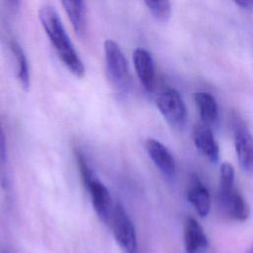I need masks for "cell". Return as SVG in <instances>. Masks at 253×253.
<instances>
[{
    "label": "cell",
    "instance_id": "6da1fadb",
    "mask_svg": "<svg viewBox=\"0 0 253 253\" xmlns=\"http://www.w3.org/2000/svg\"><path fill=\"white\" fill-rule=\"evenodd\" d=\"M39 19L63 65L74 76L82 77L85 73L84 64L66 34L55 9L51 6L42 7L39 11Z\"/></svg>",
    "mask_w": 253,
    "mask_h": 253
},
{
    "label": "cell",
    "instance_id": "7a4b0ae2",
    "mask_svg": "<svg viewBox=\"0 0 253 253\" xmlns=\"http://www.w3.org/2000/svg\"><path fill=\"white\" fill-rule=\"evenodd\" d=\"M104 51L107 75L111 84L120 92L128 91L131 76L127 60L120 45L113 40H107L104 42Z\"/></svg>",
    "mask_w": 253,
    "mask_h": 253
},
{
    "label": "cell",
    "instance_id": "3957f363",
    "mask_svg": "<svg viewBox=\"0 0 253 253\" xmlns=\"http://www.w3.org/2000/svg\"><path fill=\"white\" fill-rule=\"evenodd\" d=\"M108 225L111 227L117 243L126 253H136L135 229L130 217L121 204H115Z\"/></svg>",
    "mask_w": 253,
    "mask_h": 253
},
{
    "label": "cell",
    "instance_id": "277c9868",
    "mask_svg": "<svg viewBox=\"0 0 253 253\" xmlns=\"http://www.w3.org/2000/svg\"><path fill=\"white\" fill-rule=\"evenodd\" d=\"M164 119L174 127H181L187 121V108L180 93L171 87L161 90L155 99Z\"/></svg>",
    "mask_w": 253,
    "mask_h": 253
},
{
    "label": "cell",
    "instance_id": "5b68a950",
    "mask_svg": "<svg viewBox=\"0 0 253 253\" xmlns=\"http://www.w3.org/2000/svg\"><path fill=\"white\" fill-rule=\"evenodd\" d=\"M218 203L223 213L231 219L244 221L249 217V207L234 186L219 188Z\"/></svg>",
    "mask_w": 253,
    "mask_h": 253
},
{
    "label": "cell",
    "instance_id": "8992f818",
    "mask_svg": "<svg viewBox=\"0 0 253 253\" xmlns=\"http://www.w3.org/2000/svg\"><path fill=\"white\" fill-rule=\"evenodd\" d=\"M84 186L90 195L93 209L98 217L104 223L108 224L115 207L109 190L100 180L96 178V176L86 182Z\"/></svg>",
    "mask_w": 253,
    "mask_h": 253
},
{
    "label": "cell",
    "instance_id": "52a82bcc",
    "mask_svg": "<svg viewBox=\"0 0 253 253\" xmlns=\"http://www.w3.org/2000/svg\"><path fill=\"white\" fill-rule=\"evenodd\" d=\"M145 149L153 163L164 175L172 177L175 174V159L163 143L154 138H148L145 140Z\"/></svg>",
    "mask_w": 253,
    "mask_h": 253
},
{
    "label": "cell",
    "instance_id": "ba28073f",
    "mask_svg": "<svg viewBox=\"0 0 253 253\" xmlns=\"http://www.w3.org/2000/svg\"><path fill=\"white\" fill-rule=\"evenodd\" d=\"M133 65L136 74L147 91H152L155 81V67L151 53L142 47H137L132 53Z\"/></svg>",
    "mask_w": 253,
    "mask_h": 253
},
{
    "label": "cell",
    "instance_id": "9c48e42d",
    "mask_svg": "<svg viewBox=\"0 0 253 253\" xmlns=\"http://www.w3.org/2000/svg\"><path fill=\"white\" fill-rule=\"evenodd\" d=\"M234 147L242 170L253 174V135L244 127H238L234 133Z\"/></svg>",
    "mask_w": 253,
    "mask_h": 253
},
{
    "label": "cell",
    "instance_id": "30bf717a",
    "mask_svg": "<svg viewBox=\"0 0 253 253\" xmlns=\"http://www.w3.org/2000/svg\"><path fill=\"white\" fill-rule=\"evenodd\" d=\"M193 139L199 151L211 162H217L219 158L218 144L210 127L205 124H199L194 127Z\"/></svg>",
    "mask_w": 253,
    "mask_h": 253
},
{
    "label": "cell",
    "instance_id": "8fae6325",
    "mask_svg": "<svg viewBox=\"0 0 253 253\" xmlns=\"http://www.w3.org/2000/svg\"><path fill=\"white\" fill-rule=\"evenodd\" d=\"M184 243L187 253H199L209 244L208 237L201 224L189 216L184 224Z\"/></svg>",
    "mask_w": 253,
    "mask_h": 253
},
{
    "label": "cell",
    "instance_id": "7c38bea8",
    "mask_svg": "<svg viewBox=\"0 0 253 253\" xmlns=\"http://www.w3.org/2000/svg\"><path fill=\"white\" fill-rule=\"evenodd\" d=\"M187 199L200 216L206 217L209 214L211 211V196L206 186L198 177L192 179L187 192Z\"/></svg>",
    "mask_w": 253,
    "mask_h": 253
},
{
    "label": "cell",
    "instance_id": "4fadbf2b",
    "mask_svg": "<svg viewBox=\"0 0 253 253\" xmlns=\"http://www.w3.org/2000/svg\"><path fill=\"white\" fill-rule=\"evenodd\" d=\"M194 100L202 123L207 126L216 123L218 119V106L215 98L208 92H197L194 94Z\"/></svg>",
    "mask_w": 253,
    "mask_h": 253
},
{
    "label": "cell",
    "instance_id": "5bb4252c",
    "mask_svg": "<svg viewBox=\"0 0 253 253\" xmlns=\"http://www.w3.org/2000/svg\"><path fill=\"white\" fill-rule=\"evenodd\" d=\"M63 8L77 34L84 31L85 8L83 0H61Z\"/></svg>",
    "mask_w": 253,
    "mask_h": 253
},
{
    "label": "cell",
    "instance_id": "9a60e30c",
    "mask_svg": "<svg viewBox=\"0 0 253 253\" xmlns=\"http://www.w3.org/2000/svg\"><path fill=\"white\" fill-rule=\"evenodd\" d=\"M10 48L17 61V76L19 82L23 89L27 91L30 88V70L26 54L21 45L15 41L10 42Z\"/></svg>",
    "mask_w": 253,
    "mask_h": 253
},
{
    "label": "cell",
    "instance_id": "2e32d148",
    "mask_svg": "<svg viewBox=\"0 0 253 253\" xmlns=\"http://www.w3.org/2000/svg\"><path fill=\"white\" fill-rule=\"evenodd\" d=\"M152 16L160 21L166 22L171 15L170 0H143Z\"/></svg>",
    "mask_w": 253,
    "mask_h": 253
},
{
    "label": "cell",
    "instance_id": "e0dca14e",
    "mask_svg": "<svg viewBox=\"0 0 253 253\" xmlns=\"http://www.w3.org/2000/svg\"><path fill=\"white\" fill-rule=\"evenodd\" d=\"M0 185L6 189L8 187V164H7V147L5 132L0 123Z\"/></svg>",
    "mask_w": 253,
    "mask_h": 253
},
{
    "label": "cell",
    "instance_id": "ac0fdd59",
    "mask_svg": "<svg viewBox=\"0 0 253 253\" xmlns=\"http://www.w3.org/2000/svg\"><path fill=\"white\" fill-rule=\"evenodd\" d=\"M234 186V169L233 166L224 162L220 167V187Z\"/></svg>",
    "mask_w": 253,
    "mask_h": 253
},
{
    "label": "cell",
    "instance_id": "d6986e66",
    "mask_svg": "<svg viewBox=\"0 0 253 253\" xmlns=\"http://www.w3.org/2000/svg\"><path fill=\"white\" fill-rule=\"evenodd\" d=\"M5 7L11 14H16L20 8L21 0H2Z\"/></svg>",
    "mask_w": 253,
    "mask_h": 253
},
{
    "label": "cell",
    "instance_id": "ffe728a7",
    "mask_svg": "<svg viewBox=\"0 0 253 253\" xmlns=\"http://www.w3.org/2000/svg\"><path fill=\"white\" fill-rule=\"evenodd\" d=\"M234 3L242 9L251 10L253 9V0H233Z\"/></svg>",
    "mask_w": 253,
    "mask_h": 253
},
{
    "label": "cell",
    "instance_id": "44dd1931",
    "mask_svg": "<svg viewBox=\"0 0 253 253\" xmlns=\"http://www.w3.org/2000/svg\"><path fill=\"white\" fill-rule=\"evenodd\" d=\"M244 253H253V244Z\"/></svg>",
    "mask_w": 253,
    "mask_h": 253
}]
</instances>
